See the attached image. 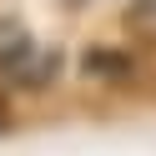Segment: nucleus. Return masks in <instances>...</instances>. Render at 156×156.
<instances>
[{"label": "nucleus", "instance_id": "obj_1", "mask_svg": "<svg viewBox=\"0 0 156 156\" xmlns=\"http://www.w3.org/2000/svg\"><path fill=\"white\" fill-rule=\"evenodd\" d=\"M25 51H35L30 30H25L20 20H0V71H10V66L20 61Z\"/></svg>", "mask_w": 156, "mask_h": 156}, {"label": "nucleus", "instance_id": "obj_2", "mask_svg": "<svg viewBox=\"0 0 156 156\" xmlns=\"http://www.w3.org/2000/svg\"><path fill=\"white\" fill-rule=\"evenodd\" d=\"M126 30L156 41V0H136V5H126Z\"/></svg>", "mask_w": 156, "mask_h": 156}, {"label": "nucleus", "instance_id": "obj_3", "mask_svg": "<svg viewBox=\"0 0 156 156\" xmlns=\"http://www.w3.org/2000/svg\"><path fill=\"white\" fill-rule=\"evenodd\" d=\"M86 66H91L96 76H126V66H131V61H126V55H106V51H91V55H86Z\"/></svg>", "mask_w": 156, "mask_h": 156}, {"label": "nucleus", "instance_id": "obj_4", "mask_svg": "<svg viewBox=\"0 0 156 156\" xmlns=\"http://www.w3.org/2000/svg\"><path fill=\"white\" fill-rule=\"evenodd\" d=\"M5 121H10V106H5V91H0V131H5Z\"/></svg>", "mask_w": 156, "mask_h": 156}]
</instances>
